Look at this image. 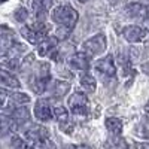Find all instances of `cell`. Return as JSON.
Masks as SVG:
<instances>
[{
    "label": "cell",
    "mask_w": 149,
    "mask_h": 149,
    "mask_svg": "<svg viewBox=\"0 0 149 149\" xmlns=\"http://www.w3.org/2000/svg\"><path fill=\"white\" fill-rule=\"evenodd\" d=\"M78 18H79L78 12L69 5L58 6L52 12L54 22H57L60 27H64V29H69V30H72L74 27V24L78 22Z\"/></svg>",
    "instance_id": "cell-1"
},
{
    "label": "cell",
    "mask_w": 149,
    "mask_h": 149,
    "mask_svg": "<svg viewBox=\"0 0 149 149\" xmlns=\"http://www.w3.org/2000/svg\"><path fill=\"white\" fill-rule=\"evenodd\" d=\"M69 106L73 115H79V116H86L90 113V102L88 97L82 93H74L69 98Z\"/></svg>",
    "instance_id": "cell-2"
},
{
    "label": "cell",
    "mask_w": 149,
    "mask_h": 149,
    "mask_svg": "<svg viewBox=\"0 0 149 149\" xmlns=\"http://www.w3.org/2000/svg\"><path fill=\"white\" fill-rule=\"evenodd\" d=\"M84 51L90 55H98L106 49V36L103 33H98L93 36L91 39H88L84 43Z\"/></svg>",
    "instance_id": "cell-3"
},
{
    "label": "cell",
    "mask_w": 149,
    "mask_h": 149,
    "mask_svg": "<svg viewBox=\"0 0 149 149\" xmlns=\"http://www.w3.org/2000/svg\"><path fill=\"white\" fill-rule=\"evenodd\" d=\"M49 78H51V74H49V66L48 64H42L39 73H37V76L31 81V90L36 94H42L46 90Z\"/></svg>",
    "instance_id": "cell-4"
},
{
    "label": "cell",
    "mask_w": 149,
    "mask_h": 149,
    "mask_svg": "<svg viewBox=\"0 0 149 149\" xmlns=\"http://www.w3.org/2000/svg\"><path fill=\"white\" fill-rule=\"evenodd\" d=\"M69 64L72 69H76V70H84L86 72L90 67V54L84 52H76L74 55L70 57L69 60Z\"/></svg>",
    "instance_id": "cell-5"
},
{
    "label": "cell",
    "mask_w": 149,
    "mask_h": 149,
    "mask_svg": "<svg viewBox=\"0 0 149 149\" xmlns=\"http://www.w3.org/2000/svg\"><path fill=\"white\" fill-rule=\"evenodd\" d=\"M95 69L100 72L102 74H106V76H115V73H116L115 63H113L112 55H107V57L100 58L95 63Z\"/></svg>",
    "instance_id": "cell-6"
},
{
    "label": "cell",
    "mask_w": 149,
    "mask_h": 149,
    "mask_svg": "<svg viewBox=\"0 0 149 149\" xmlns=\"http://www.w3.org/2000/svg\"><path fill=\"white\" fill-rule=\"evenodd\" d=\"M122 36L125 37V40L131 43H137V42L145 40V30L137 26H127L122 30Z\"/></svg>",
    "instance_id": "cell-7"
},
{
    "label": "cell",
    "mask_w": 149,
    "mask_h": 149,
    "mask_svg": "<svg viewBox=\"0 0 149 149\" xmlns=\"http://www.w3.org/2000/svg\"><path fill=\"white\" fill-rule=\"evenodd\" d=\"M26 137L33 143H39V142L49 137V131L42 125H33L26 131Z\"/></svg>",
    "instance_id": "cell-8"
},
{
    "label": "cell",
    "mask_w": 149,
    "mask_h": 149,
    "mask_svg": "<svg viewBox=\"0 0 149 149\" xmlns=\"http://www.w3.org/2000/svg\"><path fill=\"white\" fill-rule=\"evenodd\" d=\"M57 45H58V37H45V39L39 43V46H37V52H39V55L45 57V55H51L52 52L57 51Z\"/></svg>",
    "instance_id": "cell-9"
},
{
    "label": "cell",
    "mask_w": 149,
    "mask_h": 149,
    "mask_svg": "<svg viewBox=\"0 0 149 149\" xmlns=\"http://www.w3.org/2000/svg\"><path fill=\"white\" fill-rule=\"evenodd\" d=\"M125 12H127L128 17L136 18V19H145V18H148V8L143 3H139V2L127 5Z\"/></svg>",
    "instance_id": "cell-10"
},
{
    "label": "cell",
    "mask_w": 149,
    "mask_h": 149,
    "mask_svg": "<svg viewBox=\"0 0 149 149\" xmlns=\"http://www.w3.org/2000/svg\"><path fill=\"white\" fill-rule=\"evenodd\" d=\"M34 115L40 121H49L54 113H52L51 107H49V103L46 100H39L36 103V107H34Z\"/></svg>",
    "instance_id": "cell-11"
},
{
    "label": "cell",
    "mask_w": 149,
    "mask_h": 149,
    "mask_svg": "<svg viewBox=\"0 0 149 149\" xmlns=\"http://www.w3.org/2000/svg\"><path fill=\"white\" fill-rule=\"evenodd\" d=\"M21 33H22V36L26 37V39L30 42V43H37L39 45L46 36H43V34H40V33H37L31 26H26V27H22L21 29Z\"/></svg>",
    "instance_id": "cell-12"
},
{
    "label": "cell",
    "mask_w": 149,
    "mask_h": 149,
    "mask_svg": "<svg viewBox=\"0 0 149 149\" xmlns=\"http://www.w3.org/2000/svg\"><path fill=\"white\" fill-rule=\"evenodd\" d=\"M52 6V0H33V10L36 17H45V12Z\"/></svg>",
    "instance_id": "cell-13"
},
{
    "label": "cell",
    "mask_w": 149,
    "mask_h": 149,
    "mask_svg": "<svg viewBox=\"0 0 149 149\" xmlns=\"http://www.w3.org/2000/svg\"><path fill=\"white\" fill-rule=\"evenodd\" d=\"M2 84L5 88H19V81L12 76V73H9L8 70H2Z\"/></svg>",
    "instance_id": "cell-14"
},
{
    "label": "cell",
    "mask_w": 149,
    "mask_h": 149,
    "mask_svg": "<svg viewBox=\"0 0 149 149\" xmlns=\"http://www.w3.org/2000/svg\"><path fill=\"white\" fill-rule=\"evenodd\" d=\"M106 128L113 136H119L122 131V121L118 118H107L106 119Z\"/></svg>",
    "instance_id": "cell-15"
},
{
    "label": "cell",
    "mask_w": 149,
    "mask_h": 149,
    "mask_svg": "<svg viewBox=\"0 0 149 149\" xmlns=\"http://www.w3.org/2000/svg\"><path fill=\"white\" fill-rule=\"evenodd\" d=\"M106 149H128V143L119 136H113L106 142Z\"/></svg>",
    "instance_id": "cell-16"
},
{
    "label": "cell",
    "mask_w": 149,
    "mask_h": 149,
    "mask_svg": "<svg viewBox=\"0 0 149 149\" xmlns=\"http://www.w3.org/2000/svg\"><path fill=\"white\" fill-rule=\"evenodd\" d=\"M81 86L85 91L94 93L95 91V79L93 76H90V74H82L81 76Z\"/></svg>",
    "instance_id": "cell-17"
},
{
    "label": "cell",
    "mask_w": 149,
    "mask_h": 149,
    "mask_svg": "<svg viewBox=\"0 0 149 149\" xmlns=\"http://www.w3.org/2000/svg\"><path fill=\"white\" fill-rule=\"evenodd\" d=\"M29 116H30V113H29L27 107H18V109H15L14 112H12V116L10 118H14V121L22 122V121H27Z\"/></svg>",
    "instance_id": "cell-18"
},
{
    "label": "cell",
    "mask_w": 149,
    "mask_h": 149,
    "mask_svg": "<svg viewBox=\"0 0 149 149\" xmlns=\"http://www.w3.org/2000/svg\"><path fill=\"white\" fill-rule=\"evenodd\" d=\"M54 116L58 119L60 124H63V122H67V121H69V113H67V110H66L63 106H61V104H58V106L54 107Z\"/></svg>",
    "instance_id": "cell-19"
},
{
    "label": "cell",
    "mask_w": 149,
    "mask_h": 149,
    "mask_svg": "<svg viewBox=\"0 0 149 149\" xmlns=\"http://www.w3.org/2000/svg\"><path fill=\"white\" fill-rule=\"evenodd\" d=\"M9 97H10L12 102H15L18 104H24V103H29L30 102V97L27 94H24V93H12Z\"/></svg>",
    "instance_id": "cell-20"
},
{
    "label": "cell",
    "mask_w": 149,
    "mask_h": 149,
    "mask_svg": "<svg viewBox=\"0 0 149 149\" xmlns=\"http://www.w3.org/2000/svg\"><path fill=\"white\" fill-rule=\"evenodd\" d=\"M69 84L67 82H55V90H54V94L57 97H63L67 91H69Z\"/></svg>",
    "instance_id": "cell-21"
},
{
    "label": "cell",
    "mask_w": 149,
    "mask_h": 149,
    "mask_svg": "<svg viewBox=\"0 0 149 149\" xmlns=\"http://www.w3.org/2000/svg\"><path fill=\"white\" fill-rule=\"evenodd\" d=\"M12 149H30L29 145L24 142L22 139L19 137H12V145H10Z\"/></svg>",
    "instance_id": "cell-22"
},
{
    "label": "cell",
    "mask_w": 149,
    "mask_h": 149,
    "mask_svg": "<svg viewBox=\"0 0 149 149\" xmlns=\"http://www.w3.org/2000/svg\"><path fill=\"white\" fill-rule=\"evenodd\" d=\"M34 149H55V145L51 140L45 139V140H42L39 143H34Z\"/></svg>",
    "instance_id": "cell-23"
},
{
    "label": "cell",
    "mask_w": 149,
    "mask_h": 149,
    "mask_svg": "<svg viewBox=\"0 0 149 149\" xmlns=\"http://www.w3.org/2000/svg\"><path fill=\"white\" fill-rule=\"evenodd\" d=\"M27 17H29V14H27V9L26 8H18L15 10V19H18L19 22H24V21L27 19Z\"/></svg>",
    "instance_id": "cell-24"
},
{
    "label": "cell",
    "mask_w": 149,
    "mask_h": 149,
    "mask_svg": "<svg viewBox=\"0 0 149 149\" xmlns=\"http://www.w3.org/2000/svg\"><path fill=\"white\" fill-rule=\"evenodd\" d=\"M60 127H61V130H63L64 133H67V134H70V133H73V128H74V125L70 122V121H67V122H63V124H60Z\"/></svg>",
    "instance_id": "cell-25"
},
{
    "label": "cell",
    "mask_w": 149,
    "mask_h": 149,
    "mask_svg": "<svg viewBox=\"0 0 149 149\" xmlns=\"http://www.w3.org/2000/svg\"><path fill=\"white\" fill-rule=\"evenodd\" d=\"M63 149H91L88 145H67Z\"/></svg>",
    "instance_id": "cell-26"
},
{
    "label": "cell",
    "mask_w": 149,
    "mask_h": 149,
    "mask_svg": "<svg viewBox=\"0 0 149 149\" xmlns=\"http://www.w3.org/2000/svg\"><path fill=\"white\" fill-rule=\"evenodd\" d=\"M134 148L136 149H149V143H136Z\"/></svg>",
    "instance_id": "cell-27"
},
{
    "label": "cell",
    "mask_w": 149,
    "mask_h": 149,
    "mask_svg": "<svg viewBox=\"0 0 149 149\" xmlns=\"http://www.w3.org/2000/svg\"><path fill=\"white\" fill-rule=\"evenodd\" d=\"M143 72H145L146 74H149V63H146V64H143Z\"/></svg>",
    "instance_id": "cell-28"
},
{
    "label": "cell",
    "mask_w": 149,
    "mask_h": 149,
    "mask_svg": "<svg viewBox=\"0 0 149 149\" xmlns=\"http://www.w3.org/2000/svg\"><path fill=\"white\" fill-rule=\"evenodd\" d=\"M139 3H149V0H137Z\"/></svg>",
    "instance_id": "cell-29"
},
{
    "label": "cell",
    "mask_w": 149,
    "mask_h": 149,
    "mask_svg": "<svg viewBox=\"0 0 149 149\" xmlns=\"http://www.w3.org/2000/svg\"><path fill=\"white\" fill-rule=\"evenodd\" d=\"M145 109H146V112H148V113H149V102L146 103V106H145Z\"/></svg>",
    "instance_id": "cell-30"
},
{
    "label": "cell",
    "mask_w": 149,
    "mask_h": 149,
    "mask_svg": "<svg viewBox=\"0 0 149 149\" xmlns=\"http://www.w3.org/2000/svg\"><path fill=\"white\" fill-rule=\"evenodd\" d=\"M79 2H82V3H84V2H86V0H79Z\"/></svg>",
    "instance_id": "cell-31"
},
{
    "label": "cell",
    "mask_w": 149,
    "mask_h": 149,
    "mask_svg": "<svg viewBox=\"0 0 149 149\" xmlns=\"http://www.w3.org/2000/svg\"><path fill=\"white\" fill-rule=\"evenodd\" d=\"M2 2H6V0H2Z\"/></svg>",
    "instance_id": "cell-32"
}]
</instances>
